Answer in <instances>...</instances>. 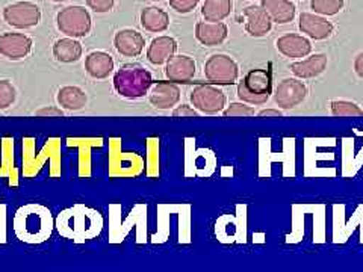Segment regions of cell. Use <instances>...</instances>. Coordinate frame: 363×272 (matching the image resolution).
I'll list each match as a JSON object with an SVG mask.
<instances>
[{
  "label": "cell",
  "instance_id": "obj_1",
  "mask_svg": "<svg viewBox=\"0 0 363 272\" xmlns=\"http://www.w3.org/2000/svg\"><path fill=\"white\" fill-rule=\"evenodd\" d=\"M60 234L74 242H85L93 239L104 227V220H101L100 213L94 209H89L85 206H74L64 210L58 221H56Z\"/></svg>",
  "mask_w": 363,
  "mask_h": 272
},
{
  "label": "cell",
  "instance_id": "obj_2",
  "mask_svg": "<svg viewBox=\"0 0 363 272\" xmlns=\"http://www.w3.org/2000/svg\"><path fill=\"white\" fill-rule=\"evenodd\" d=\"M13 227L20 241L41 244L48 241L52 234L53 218L50 210L44 206L28 204L16 213Z\"/></svg>",
  "mask_w": 363,
  "mask_h": 272
},
{
  "label": "cell",
  "instance_id": "obj_3",
  "mask_svg": "<svg viewBox=\"0 0 363 272\" xmlns=\"http://www.w3.org/2000/svg\"><path fill=\"white\" fill-rule=\"evenodd\" d=\"M153 85V76L145 67L136 62L123 64L113 74V88L117 94L128 100H138L149 94Z\"/></svg>",
  "mask_w": 363,
  "mask_h": 272
},
{
  "label": "cell",
  "instance_id": "obj_4",
  "mask_svg": "<svg viewBox=\"0 0 363 272\" xmlns=\"http://www.w3.org/2000/svg\"><path fill=\"white\" fill-rule=\"evenodd\" d=\"M238 98L252 106L265 105L272 94V76L264 68L250 70L238 84Z\"/></svg>",
  "mask_w": 363,
  "mask_h": 272
},
{
  "label": "cell",
  "instance_id": "obj_5",
  "mask_svg": "<svg viewBox=\"0 0 363 272\" xmlns=\"http://www.w3.org/2000/svg\"><path fill=\"white\" fill-rule=\"evenodd\" d=\"M91 16L84 6H67L56 16V26L70 38H85L93 28Z\"/></svg>",
  "mask_w": 363,
  "mask_h": 272
},
{
  "label": "cell",
  "instance_id": "obj_6",
  "mask_svg": "<svg viewBox=\"0 0 363 272\" xmlns=\"http://www.w3.org/2000/svg\"><path fill=\"white\" fill-rule=\"evenodd\" d=\"M204 76L212 85H233L240 77V67L227 55H212L204 64Z\"/></svg>",
  "mask_w": 363,
  "mask_h": 272
},
{
  "label": "cell",
  "instance_id": "obj_7",
  "mask_svg": "<svg viewBox=\"0 0 363 272\" xmlns=\"http://www.w3.org/2000/svg\"><path fill=\"white\" fill-rule=\"evenodd\" d=\"M4 20L16 29H30L40 25L41 9L32 2L9 4L4 9Z\"/></svg>",
  "mask_w": 363,
  "mask_h": 272
},
{
  "label": "cell",
  "instance_id": "obj_8",
  "mask_svg": "<svg viewBox=\"0 0 363 272\" xmlns=\"http://www.w3.org/2000/svg\"><path fill=\"white\" fill-rule=\"evenodd\" d=\"M191 105L203 113H218L225 108V94L215 85H197L189 94Z\"/></svg>",
  "mask_w": 363,
  "mask_h": 272
},
{
  "label": "cell",
  "instance_id": "obj_9",
  "mask_svg": "<svg viewBox=\"0 0 363 272\" xmlns=\"http://www.w3.org/2000/svg\"><path fill=\"white\" fill-rule=\"evenodd\" d=\"M308 86L300 79L288 77L279 82L274 94V103L281 109H294L308 98Z\"/></svg>",
  "mask_w": 363,
  "mask_h": 272
},
{
  "label": "cell",
  "instance_id": "obj_10",
  "mask_svg": "<svg viewBox=\"0 0 363 272\" xmlns=\"http://www.w3.org/2000/svg\"><path fill=\"white\" fill-rule=\"evenodd\" d=\"M32 40L18 32H5L0 35V55L9 61H21L30 55Z\"/></svg>",
  "mask_w": 363,
  "mask_h": 272
},
{
  "label": "cell",
  "instance_id": "obj_11",
  "mask_svg": "<svg viewBox=\"0 0 363 272\" xmlns=\"http://www.w3.org/2000/svg\"><path fill=\"white\" fill-rule=\"evenodd\" d=\"M197 73L196 61L188 55H174L167 61L165 76L169 82L188 84Z\"/></svg>",
  "mask_w": 363,
  "mask_h": 272
},
{
  "label": "cell",
  "instance_id": "obj_12",
  "mask_svg": "<svg viewBox=\"0 0 363 272\" xmlns=\"http://www.w3.org/2000/svg\"><path fill=\"white\" fill-rule=\"evenodd\" d=\"M149 100L153 108L167 110L174 108L180 101V88L174 82H153L149 91Z\"/></svg>",
  "mask_w": 363,
  "mask_h": 272
},
{
  "label": "cell",
  "instance_id": "obj_13",
  "mask_svg": "<svg viewBox=\"0 0 363 272\" xmlns=\"http://www.w3.org/2000/svg\"><path fill=\"white\" fill-rule=\"evenodd\" d=\"M298 28L303 33L311 37L315 41H323L332 37L335 26L320 14L315 13H301L298 18Z\"/></svg>",
  "mask_w": 363,
  "mask_h": 272
},
{
  "label": "cell",
  "instance_id": "obj_14",
  "mask_svg": "<svg viewBox=\"0 0 363 272\" xmlns=\"http://www.w3.org/2000/svg\"><path fill=\"white\" fill-rule=\"evenodd\" d=\"M113 45L116 50L126 58H136L140 56L145 47V40L138 30L135 29H121L113 37Z\"/></svg>",
  "mask_w": 363,
  "mask_h": 272
},
{
  "label": "cell",
  "instance_id": "obj_15",
  "mask_svg": "<svg viewBox=\"0 0 363 272\" xmlns=\"http://www.w3.org/2000/svg\"><path fill=\"white\" fill-rule=\"evenodd\" d=\"M244 17H245V30L250 37L262 38L267 35V33H269L272 28V21L262 6L250 5L244 8Z\"/></svg>",
  "mask_w": 363,
  "mask_h": 272
},
{
  "label": "cell",
  "instance_id": "obj_16",
  "mask_svg": "<svg viewBox=\"0 0 363 272\" xmlns=\"http://www.w3.org/2000/svg\"><path fill=\"white\" fill-rule=\"evenodd\" d=\"M277 50L291 60H301L312 52V42L298 33H286L276 41Z\"/></svg>",
  "mask_w": 363,
  "mask_h": 272
},
{
  "label": "cell",
  "instance_id": "obj_17",
  "mask_svg": "<svg viewBox=\"0 0 363 272\" xmlns=\"http://www.w3.org/2000/svg\"><path fill=\"white\" fill-rule=\"evenodd\" d=\"M229 28L223 21H199L196 25V38L206 47H215L227 40Z\"/></svg>",
  "mask_w": 363,
  "mask_h": 272
},
{
  "label": "cell",
  "instance_id": "obj_18",
  "mask_svg": "<svg viewBox=\"0 0 363 272\" xmlns=\"http://www.w3.org/2000/svg\"><path fill=\"white\" fill-rule=\"evenodd\" d=\"M327 64H328L327 55L315 53V55L309 56L308 60L292 62L289 70L292 72V74L295 77H298V79H313V77L321 76L325 72Z\"/></svg>",
  "mask_w": 363,
  "mask_h": 272
},
{
  "label": "cell",
  "instance_id": "obj_19",
  "mask_svg": "<svg viewBox=\"0 0 363 272\" xmlns=\"http://www.w3.org/2000/svg\"><path fill=\"white\" fill-rule=\"evenodd\" d=\"M177 52V41L173 37H157L155 38L149 49H147V60L153 65H162L174 56Z\"/></svg>",
  "mask_w": 363,
  "mask_h": 272
},
{
  "label": "cell",
  "instance_id": "obj_20",
  "mask_svg": "<svg viewBox=\"0 0 363 272\" xmlns=\"http://www.w3.org/2000/svg\"><path fill=\"white\" fill-rule=\"evenodd\" d=\"M113 58L106 52H91L85 58V70L89 77L97 79H106L113 72Z\"/></svg>",
  "mask_w": 363,
  "mask_h": 272
},
{
  "label": "cell",
  "instance_id": "obj_21",
  "mask_svg": "<svg viewBox=\"0 0 363 272\" xmlns=\"http://www.w3.org/2000/svg\"><path fill=\"white\" fill-rule=\"evenodd\" d=\"M260 6L267 11L271 21L277 25H288L295 18V11H297L291 0H262Z\"/></svg>",
  "mask_w": 363,
  "mask_h": 272
},
{
  "label": "cell",
  "instance_id": "obj_22",
  "mask_svg": "<svg viewBox=\"0 0 363 272\" xmlns=\"http://www.w3.org/2000/svg\"><path fill=\"white\" fill-rule=\"evenodd\" d=\"M84 47L76 38H61L53 44L55 60L62 64H73L82 58Z\"/></svg>",
  "mask_w": 363,
  "mask_h": 272
},
{
  "label": "cell",
  "instance_id": "obj_23",
  "mask_svg": "<svg viewBox=\"0 0 363 272\" xmlns=\"http://www.w3.org/2000/svg\"><path fill=\"white\" fill-rule=\"evenodd\" d=\"M56 100H58L61 108H64L67 110H72V112L82 110L88 103V97H86L85 91L82 88L74 86V85L60 88Z\"/></svg>",
  "mask_w": 363,
  "mask_h": 272
},
{
  "label": "cell",
  "instance_id": "obj_24",
  "mask_svg": "<svg viewBox=\"0 0 363 272\" xmlns=\"http://www.w3.org/2000/svg\"><path fill=\"white\" fill-rule=\"evenodd\" d=\"M141 26L152 33L165 32L169 26V16L157 6H147L141 11Z\"/></svg>",
  "mask_w": 363,
  "mask_h": 272
},
{
  "label": "cell",
  "instance_id": "obj_25",
  "mask_svg": "<svg viewBox=\"0 0 363 272\" xmlns=\"http://www.w3.org/2000/svg\"><path fill=\"white\" fill-rule=\"evenodd\" d=\"M232 0H204L201 16L206 21H223L232 13Z\"/></svg>",
  "mask_w": 363,
  "mask_h": 272
},
{
  "label": "cell",
  "instance_id": "obj_26",
  "mask_svg": "<svg viewBox=\"0 0 363 272\" xmlns=\"http://www.w3.org/2000/svg\"><path fill=\"white\" fill-rule=\"evenodd\" d=\"M330 109L335 117H362L363 109L351 100H333Z\"/></svg>",
  "mask_w": 363,
  "mask_h": 272
},
{
  "label": "cell",
  "instance_id": "obj_27",
  "mask_svg": "<svg viewBox=\"0 0 363 272\" xmlns=\"http://www.w3.org/2000/svg\"><path fill=\"white\" fill-rule=\"evenodd\" d=\"M311 8L315 14L330 17L344 9V0H311Z\"/></svg>",
  "mask_w": 363,
  "mask_h": 272
},
{
  "label": "cell",
  "instance_id": "obj_28",
  "mask_svg": "<svg viewBox=\"0 0 363 272\" xmlns=\"http://www.w3.org/2000/svg\"><path fill=\"white\" fill-rule=\"evenodd\" d=\"M17 91L9 81H0V110L8 109L16 103Z\"/></svg>",
  "mask_w": 363,
  "mask_h": 272
},
{
  "label": "cell",
  "instance_id": "obj_29",
  "mask_svg": "<svg viewBox=\"0 0 363 272\" xmlns=\"http://www.w3.org/2000/svg\"><path fill=\"white\" fill-rule=\"evenodd\" d=\"M224 117H252L255 115V109L252 105L244 103V101H236V103H230L223 110Z\"/></svg>",
  "mask_w": 363,
  "mask_h": 272
},
{
  "label": "cell",
  "instance_id": "obj_30",
  "mask_svg": "<svg viewBox=\"0 0 363 272\" xmlns=\"http://www.w3.org/2000/svg\"><path fill=\"white\" fill-rule=\"evenodd\" d=\"M200 0H169V6H172L179 14H189L194 11Z\"/></svg>",
  "mask_w": 363,
  "mask_h": 272
},
{
  "label": "cell",
  "instance_id": "obj_31",
  "mask_svg": "<svg viewBox=\"0 0 363 272\" xmlns=\"http://www.w3.org/2000/svg\"><path fill=\"white\" fill-rule=\"evenodd\" d=\"M86 5L97 14H106L112 11L113 5H116V0H86Z\"/></svg>",
  "mask_w": 363,
  "mask_h": 272
},
{
  "label": "cell",
  "instance_id": "obj_32",
  "mask_svg": "<svg viewBox=\"0 0 363 272\" xmlns=\"http://www.w3.org/2000/svg\"><path fill=\"white\" fill-rule=\"evenodd\" d=\"M173 117H199V112H197V109L194 108L192 109L189 105H182V106H179L177 109H174L173 110Z\"/></svg>",
  "mask_w": 363,
  "mask_h": 272
},
{
  "label": "cell",
  "instance_id": "obj_33",
  "mask_svg": "<svg viewBox=\"0 0 363 272\" xmlns=\"http://www.w3.org/2000/svg\"><path fill=\"white\" fill-rule=\"evenodd\" d=\"M354 72H356V74L360 79H363V52H360L356 56V60H354Z\"/></svg>",
  "mask_w": 363,
  "mask_h": 272
},
{
  "label": "cell",
  "instance_id": "obj_34",
  "mask_svg": "<svg viewBox=\"0 0 363 272\" xmlns=\"http://www.w3.org/2000/svg\"><path fill=\"white\" fill-rule=\"evenodd\" d=\"M35 113H37V115H55V117H62L64 115V112L61 109H53V108H45V109H41Z\"/></svg>",
  "mask_w": 363,
  "mask_h": 272
},
{
  "label": "cell",
  "instance_id": "obj_35",
  "mask_svg": "<svg viewBox=\"0 0 363 272\" xmlns=\"http://www.w3.org/2000/svg\"><path fill=\"white\" fill-rule=\"evenodd\" d=\"M259 117H283V112L280 109H264L257 113Z\"/></svg>",
  "mask_w": 363,
  "mask_h": 272
},
{
  "label": "cell",
  "instance_id": "obj_36",
  "mask_svg": "<svg viewBox=\"0 0 363 272\" xmlns=\"http://www.w3.org/2000/svg\"><path fill=\"white\" fill-rule=\"evenodd\" d=\"M52 2H58L60 4V2H68V0H52Z\"/></svg>",
  "mask_w": 363,
  "mask_h": 272
},
{
  "label": "cell",
  "instance_id": "obj_37",
  "mask_svg": "<svg viewBox=\"0 0 363 272\" xmlns=\"http://www.w3.org/2000/svg\"><path fill=\"white\" fill-rule=\"evenodd\" d=\"M153 2H164V0H153Z\"/></svg>",
  "mask_w": 363,
  "mask_h": 272
}]
</instances>
